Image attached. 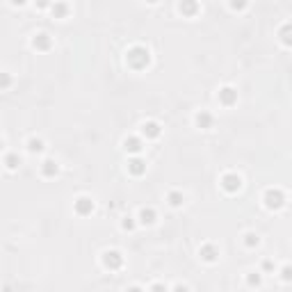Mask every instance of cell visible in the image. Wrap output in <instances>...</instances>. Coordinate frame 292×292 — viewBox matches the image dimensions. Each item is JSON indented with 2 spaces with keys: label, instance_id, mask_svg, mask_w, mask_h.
Masks as SVG:
<instances>
[{
  "label": "cell",
  "instance_id": "cell-1",
  "mask_svg": "<svg viewBox=\"0 0 292 292\" xmlns=\"http://www.w3.org/2000/svg\"><path fill=\"white\" fill-rule=\"evenodd\" d=\"M125 64L135 69V71H144L146 66L151 64V50L146 46H130L128 53H125Z\"/></svg>",
  "mask_w": 292,
  "mask_h": 292
},
{
  "label": "cell",
  "instance_id": "cell-2",
  "mask_svg": "<svg viewBox=\"0 0 292 292\" xmlns=\"http://www.w3.org/2000/svg\"><path fill=\"white\" fill-rule=\"evenodd\" d=\"M262 203H265L267 210H281L286 206V194H283L279 187H269V190H265V194H262Z\"/></svg>",
  "mask_w": 292,
  "mask_h": 292
},
{
  "label": "cell",
  "instance_id": "cell-3",
  "mask_svg": "<svg viewBox=\"0 0 292 292\" xmlns=\"http://www.w3.org/2000/svg\"><path fill=\"white\" fill-rule=\"evenodd\" d=\"M101 262H103V267L110 269V272H119L124 267V253L117 249H108V251H103Z\"/></svg>",
  "mask_w": 292,
  "mask_h": 292
},
{
  "label": "cell",
  "instance_id": "cell-4",
  "mask_svg": "<svg viewBox=\"0 0 292 292\" xmlns=\"http://www.w3.org/2000/svg\"><path fill=\"white\" fill-rule=\"evenodd\" d=\"M219 185L224 187V192H228V194H235V192L242 190V178H240V173L228 171V173H224V176H221Z\"/></svg>",
  "mask_w": 292,
  "mask_h": 292
},
{
  "label": "cell",
  "instance_id": "cell-5",
  "mask_svg": "<svg viewBox=\"0 0 292 292\" xmlns=\"http://www.w3.org/2000/svg\"><path fill=\"white\" fill-rule=\"evenodd\" d=\"M96 203L91 197H78L76 201H73V212H76L78 217H89L91 212H94Z\"/></svg>",
  "mask_w": 292,
  "mask_h": 292
},
{
  "label": "cell",
  "instance_id": "cell-6",
  "mask_svg": "<svg viewBox=\"0 0 292 292\" xmlns=\"http://www.w3.org/2000/svg\"><path fill=\"white\" fill-rule=\"evenodd\" d=\"M217 98H219V103L224 108H233V105L238 103V89L231 87V84H226V87H221V89L217 91Z\"/></svg>",
  "mask_w": 292,
  "mask_h": 292
},
{
  "label": "cell",
  "instance_id": "cell-7",
  "mask_svg": "<svg viewBox=\"0 0 292 292\" xmlns=\"http://www.w3.org/2000/svg\"><path fill=\"white\" fill-rule=\"evenodd\" d=\"M124 149H125V153L139 155L144 151V139L137 137V135H128V137L124 139Z\"/></svg>",
  "mask_w": 292,
  "mask_h": 292
},
{
  "label": "cell",
  "instance_id": "cell-8",
  "mask_svg": "<svg viewBox=\"0 0 292 292\" xmlns=\"http://www.w3.org/2000/svg\"><path fill=\"white\" fill-rule=\"evenodd\" d=\"M194 124H197V128H201V130H210V128L215 125V117H212L208 110H201V112L194 114Z\"/></svg>",
  "mask_w": 292,
  "mask_h": 292
},
{
  "label": "cell",
  "instance_id": "cell-9",
  "mask_svg": "<svg viewBox=\"0 0 292 292\" xmlns=\"http://www.w3.org/2000/svg\"><path fill=\"white\" fill-rule=\"evenodd\" d=\"M128 173L135 176V178L144 176V173H146V162H144L139 155H132L130 160H128Z\"/></svg>",
  "mask_w": 292,
  "mask_h": 292
},
{
  "label": "cell",
  "instance_id": "cell-10",
  "mask_svg": "<svg viewBox=\"0 0 292 292\" xmlns=\"http://www.w3.org/2000/svg\"><path fill=\"white\" fill-rule=\"evenodd\" d=\"M32 46H35L37 50H50V48H53V37L48 35V32H37V35L32 37Z\"/></svg>",
  "mask_w": 292,
  "mask_h": 292
},
{
  "label": "cell",
  "instance_id": "cell-11",
  "mask_svg": "<svg viewBox=\"0 0 292 292\" xmlns=\"http://www.w3.org/2000/svg\"><path fill=\"white\" fill-rule=\"evenodd\" d=\"M162 135V125L158 121H144L142 125V137L146 139H158Z\"/></svg>",
  "mask_w": 292,
  "mask_h": 292
},
{
  "label": "cell",
  "instance_id": "cell-12",
  "mask_svg": "<svg viewBox=\"0 0 292 292\" xmlns=\"http://www.w3.org/2000/svg\"><path fill=\"white\" fill-rule=\"evenodd\" d=\"M199 256H201L203 262H217L219 260V249L208 242V245H203L201 249H199Z\"/></svg>",
  "mask_w": 292,
  "mask_h": 292
},
{
  "label": "cell",
  "instance_id": "cell-13",
  "mask_svg": "<svg viewBox=\"0 0 292 292\" xmlns=\"http://www.w3.org/2000/svg\"><path fill=\"white\" fill-rule=\"evenodd\" d=\"M57 173H60V165H57V160L46 158V160L42 162V176H46V178H55Z\"/></svg>",
  "mask_w": 292,
  "mask_h": 292
},
{
  "label": "cell",
  "instance_id": "cell-14",
  "mask_svg": "<svg viewBox=\"0 0 292 292\" xmlns=\"http://www.w3.org/2000/svg\"><path fill=\"white\" fill-rule=\"evenodd\" d=\"M139 224L142 226H153L155 221H158V212H155L153 208H142L139 210V215H137Z\"/></svg>",
  "mask_w": 292,
  "mask_h": 292
},
{
  "label": "cell",
  "instance_id": "cell-15",
  "mask_svg": "<svg viewBox=\"0 0 292 292\" xmlns=\"http://www.w3.org/2000/svg\"><path fill=\"white\" fill-rule=\"evenodd\" d=\"M178 12L183 14V16L192 18V16H197L199 14V2H192V0H183L178 5Z\"/></svg>",
  "mask_w": 292,
  "mask_h": 292
},
{
  "label": "cell",
  "instance_id": "cell-16",
  "mask_svg": "<svg viewBox=\"0 0 292 292\" xmlns=\"http://www.w3.org/2000/svg\"><path fill=\"white\" fill-rule=\"evenodd\" d=\"M167 203L171 206V208H183V203H185V194L178 190H171L167 194Z\"/></svg>",
  "mask_w": 292,
  "mask_h": 292
},
{
  "label": "cell",
  "instance_id": "cell-17",
  "mask_svg": "<svg viewBox=\"0 0 292 292\" xmlns=\"http://www.w3.org/2000/svg\"><path fill=\"white\" fill-rule=\"evenodd\" d=\"M28 151H30V153H43V151H46V144H43L42 137H30L28 139Z\"/></svg>",
  "mask_w": 292,
  "mask_h": 292
},
{
  "label": "cell",
  "instance_id": "cell-18",
  "mask_svg": "<svg viewBox=\"0 0 292 292\" xmlns=\"http://www.w3.org/2000/svg\"><path fill=\"white\" fill-rule=\"evenodd\" d=\"M5 167L9 169V171H16V169L21 167V155L18 153H7L5 155Z\"/></svg>",
  "mask_w": 292,
  "mask_h": 292
},
{
  "label": "cell",
  "instance_id": "cell-19",
  "mask_svg": "<svg viewBox=\"0 0 292 292\" xmlns=\"http://www.w3.org/2000/svg\"><path fill=\"white\" fill-rule=\"evenodd\" d=\"M247 286L249 288H260L262 286V274L260 272H249V274H247Z\"/></svg>",
  "mask_w": 292,
  "mask_h": 292
},
{
  "label": "cell",
  "instance_id": "cell-20",
  "mask_svg": "<svg viewBox=\"0 0 292 292\" xmlns=\"http://www.w3.org/2000/svg\"><path fill=\"white\" fill-rule=\"evenodd\" d=\"M14 84V78L7 71H0V91H7Z\"/></svg>",
  "mask_w": 292,
  "mask_h": 292
},
{
  "label": "cell",
  "instance_id": "cell-21",
  "mask_svg": "<svg viewBox=\"0 0 292 292\" xmlns=\"http://www.w3.org/2000/svg\"><path fill=\"white\" fill-rule=\"evenodd\" d=\"M53 14H55V18H64L66 14H69V5H66V2H55Z\"/></svg>",
  "mask_w": 292,
  "mask_h": 292
},
{
  "label": "cell",
  "instance_id": "cell-22",
  "mask_svg": "<svg viewBox=\"0 0 292 292\" xmlns=\"http://www.w3.org/2000/svg\"><path fill=\"white\" fill-rule=\"evenodd\" d=\"M258 245H260V238H258L256 233H247L245 235V247L247 249H256Z\"/></svg>",
  "mask_w": 292,
  "mask_h": 292
},
{
  "label": "cell",
  "instance_id": "cell-23",
  "mask_svg": "<svg viewBox=\"0 0 292 292\" xmlns=\"http://www.w3.org/2000/svg\"><path fill=\"white\" fill-rule=\"evenodd\" d=\"M281 42L286 43V46H290V23H286L281 28Z\"/></svg>",
  "mask_w": 292,
  "mask_h": 292
},
{
  "label": "cell",
  "instance_id": "cell-24",
  "mask_svg": "<svg viewBox=\"0 0 292 292\" xmlns=\"http://www.w3.org/2000/svg\"><path fill=\"white\" fill-rule=\"evenodd\" d=\"M135 226H137V224H135V217H124V221H121V228H124V231H135Z\"/></svg>",
  "mask_w": 292,
  "mask_h": 292
},
{
  "label": "cell",
  "instance_id": "cell-25",
  "mask_svg": "<svg viewBox=\"0 0 292 292\" xmlns=\"http://www.w3.org/2000/svg\"><path fill=\"white\" fill-rule=\"evenodd\" d=\"M149 292H169V288L165 286V283H153V286L149 288Z\"/></svg>",
  "mask_w": 292,
  "mask_h": 292
},
{
  "label": "cell",
  "instance_id": "cell-26",
  "mask_svg": "<svg viewBox=\"0 0 292 292\" xmlns=\"http://www.w3.org/2000/svg\"><path fill=\"white\" fill-rule=\"evenodd\" d=\"M281 279H283V281H290V279H292V269L288 267V265L281 269Z\"/></svg>",
  "mask_w": 292,
  "mask_h": 292
},
{
  "label": "cell",
  "instance_id": "cell-27",
  "mask_svg": "<svg viewBox=\"0 0 292 292\" xmlns=\"http://www.w3.org/2000/svg\"><path fill=\"white\" fill-rule=\"evenodd\" d=\"M274 269V262L272 260H262V272H272Z\"/></svg>",
  "mask_w": 292,
  "mask_h": 292
},
{
  "label": "cell",
  "instance_id": "cell-28",
  "mask_svg": "<svg viewBox=\"0 0 292 292\" xmlns=\"http://www.w3.org/2000/svg\"><path fill=\"white\" fill-rule=\"evenodd\" d=\"M169 292H190V290H187V286L178 283V286H173V290H169Z\"/></svg>",
  "mask_w": 292,
  "mask_h": 292
},
{
  "label": "cell",
  "instance_id": "cell-29",
  "mask_svg": "<svg viewBox=\"0 0 292 292\" xmlns=\"http://www.w3.org/2000/svg\"><path fill=\"white\" fill-rule=\"evenodd\" d=\"M247 7V2H231V9H235V12H238V9H245Z\"/></svg>",
  "mask_w": 292,
  "mask_h": 292
},
{
  "label": "cell",
  "instance_id": "cell-30",
  "mask_svg": "<svg viewBox=\"0 0 292 292\" xmlns=\"http://www.w3.org/2000/svg\"><path fill=\"white\" fill-rule=\"evenodd\" d=\"M125 292H146V290H142L139 286H130V288H125Z\"/></svg>",
  "mask_w": 292,
  "mask_h": 292
},
{
  "label": "cell",
  "instance_id": "cell-31",
  "mask_svg": "<svg viewBox=\"0 0 292 292\" xmlns=\"http://www.w3.org/2000/svg\"><path fill=\"white\" fill-rule=\"evenodd\" d=\"M5 149V142H2V137H0V151Z\"/></svg>",
  "mask_w": 292,
  "mask_h": 292
}]
</instances>
